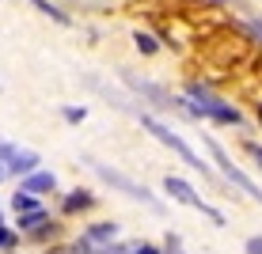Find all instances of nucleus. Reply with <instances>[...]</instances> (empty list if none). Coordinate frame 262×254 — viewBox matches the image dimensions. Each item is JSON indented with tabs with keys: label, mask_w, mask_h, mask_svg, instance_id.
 <instances>
[{
	"label": "nucleus",
	"mask_w": 262,
	"mask_h": 254,
	"mask_svg": "<svg viewBox=\"0 0 262 254\" xmlns=\"http://www.w3.org/2000/svg\"><path fill=\"white\" fill-rule=\"evenodd\" d=\"M183 99H186V118H194V122L243 125L239 106H232L228 99H221L209 84H202V80H186V84H183Z\"/></svg>",
	"instance_id": "obj_1"
},
{
	"label": "nucleus",
	"mask_w": 262,
	"mask_h": 254,
	"mask_svg": "<svg viewBox=\"0 0 262 254\" xmlns=\"http://www.w3.org/2000/svg\"><path fill=\"white\" fill-rule=\"evenodd\" d=\"M137 122H141L144 129H148L152 137L160 141V144H164V148H171V152H175V156L183 159L190 171H198V175H202L209 186H221V182H216V175H213V167H209V163H205L202 156H198L194 148H190V141H186L183 133H175L167 122H160V118H156V114H148V110H141V114H137Z\"/></svg>",
	"instance_id": "obj_2"
},
{
	"label": "nucleus",
	"mask_w": 262,
	"mask_h": 254,
	"mask_svg": "<svg viewBox=\"0 0 262 254\" xmlns=\"http://www.w3.org/2000/svg\"><path fill=\"white\" fill-rule=\"evenodd\" d=\"M84 163H88V167H92V171H95V175H99V178H103V182H106V186H111V190H118V194H125V197H133V201H141V205H148V209H152V213H164V201H160V197H156V194H152V190H148V186H144V182H133V178H129V175H122V171H118V167H106V163H103V159H92V156H84Z\"/></svg>",
	"instance_id": "obj_3"
},
{
	"label": "nucleus",
	"mask_w": 262,
	"mask_h": 254,
	"mask_svg": "<svg viewBox=\"0 0 262 254\" xmlns=\"http://www.w3.org/2000/svg\"><path fill=\"white\" fill-rule=\"evenodd\" d=\"M118 76H122V84L129 87L144 106H152V110H179V114H186V99L183 95H171L167 87L156 84V80H144V76H137V72H129V68H122Z\"/></svg>",
	"instance_id": "obj_4"
},
{
	"label": "nucleus",
	"mask_w": 262,
	"mask_h": 254,
	"mask_svg": "<svg viewBox=\"0 0 262 254\" xmlns=\"http://www.w3.org/2000/svg\"><path fill=\"white\" fill-rule=\"evenodd\" d=\"M202 144L209 148V156H213V163H216V171L224 175V182H228L232 190H239V194H247L255 205H262V186H258V182H251L247 171H239L236 163H232V156L224 152V144L216 141V137H209V133H202Z\"/></svg>",
	"instance_id": "obj_5"
},
{
	"label": "nucleus",
	"mask_w": 262,
	"mask_h": 254,
	"mask_svg": "<svg viewBox=\"0 0 262 254\" xmlns=\"http://www.w3.org/2000/svg\"><path fill=\"white\" fill-rule=\"evenodd\" d=\"M164 194L171 197V201H179V205H190V209H198L202 216H209V220L216 224V228H224V224H228V220H224V213H221V209H213L209 201H202V194H198V190H194L190 182H186V178H179V175H167V178H164Z\"/></svg>",
	"instance_id": "obj_6"
},
{
	"label": "nucleus",
	"mask_w": 262,
	"mask_h": 254,
	"mask_svg": "<svg viewBox=\"0 0 262 254\" xmlns=\"http://www.w3.org/2000/svg\"><path fill=\"white\" fill-rule=\"evenodd\" d=\"M84 84H88V87H92V91H99V95H103V99H106V103H111V106H114V110H125V114H141V110H137V106H133V103H129V99H125V95L118 91V87H111V84H106V80H103V76H84Z\"/></svg>",
	"instance_id": "obj_7"
},
{
	"label": "nucleus",
	"mask_w": 262,
	"mask_h": 254,
	"mask_svg": "<svg viewBox=\"0 0 262 254\" xmlns=\"http://www.w3.org/2000/svg\"><path fill=\"white\" fill-rule=\"evenodd\" d=\"M19 190L23 194H31V197H46V194H53V190H57V175H53V171H34V175H27V178H19Z\"/></svg>",
	"instance_id": "obj_8"
},
{
	"label": "nucleus",
	"mask_w": 262,
	"mask_h": 254,
	"mask_svg": "<svg viewBox=\"0 0 262 254\" xmlns=\"http://www.w3.org/2000/svg\"><path fill=\"white\" fill-rule=\"evenodd\" d=\"M4 171L12 178H27V175H34L38 171V152H31V148H15L12 152V159L4 163Z\"/></svg>",
	"instance_id": "obj_9"
},
{
	"label": "nucleus",
	"mask_w": 262,
	"mask_h": 254,
	"mask_svg": "<svg viewBox=\"0 0 262 254\" xmlns=\"http://www.w3.org/2000/svg\"><path fill=\"white\" fill-rule=\"evenodd\" d=\"M88 209H95V194L84 186L69 190L65 197H61V216H76V213H88Z\"/></svg>",
	"instance_id": "obj_10"
},
{
	"label": "nucleus",
	"mask_w": 262,
	"mask_h": 254,
	"mask_svg": "<svg viewBox=\"0 0 262 254\" xmlns=\"http://www.w3.org/2000/svg\"><path fill=\"white\" fill-rule=\"evenodd\" d=\"M80 235H84L92 247H111V243L118 239V224L114 220H95V224H88Z\"/></svg>",
	"instance_id": "obj_11"
},
{
	"label": "nucleus",
	"mask_w": 262,
	"mask_h": 254,
	"mask_svg": "<svg viewBox=\"0 0 262 254\" xmlns=\"http://www.w3.org/2000/svg\"><path fill=\"white\" fill-rule=\"evenodd\" d=\"M42 224H50L46 205H42V209H34V213H23L19 220H15V232H19V235H31V232H38Z\"/></svg>",
	"instance_id": "obj_12"
},
{
	"label": "nucleus",
	"mask_w": 262,
	"mask_h": 254,
	"mask_svg": "<svg viewBox=\"0 0 262 254\" xmlns=\"http://www.w3.org/2000/svg\"><path fill=\"white\" fill-rule=\"evenodd\" d=\"M31 4L38 8V12L46 15V19H53L57 27H72V23H76V19H72V15L65 12V8H61V4H53V0H31Z\"/></svg>",
	"instance_id": "obj_13"
},
{
	"label": "nucleus",
	"mask_w": 262,
	"mask_h": 254,
	"mask_svg": "<svg viewBox=\"0 0 262 254\" xmlns=\"http://www.w3.org/2000/svg\"><path fill=\"white\" fill-rule=\"evenodd\" d=\"M133 46H137V53H144V57H156L160 46H164V38L152 31H133Z\"/></svg>",
	"instance_id": "obj_14"
},
{
	"label": "nucleus",
	"mask_w": 262,
	"mask_h": 254,
	"mask_svg": "<svg viewBox=\"0 0 262 254\" xmlns=\"http://www.w3.org/2000/svg\"><path fill=\"white\" fill-rule=\"evenodd\" d=\"M12 209H15V213H34V209H42V201H38V197H31V194H23V190H15V194H12Z\"/></svg>",
	"instance_id": "obj_15"
},
{
	"label": "nucleus",
	"mask_w": 262,
	"mask_h": 254,
	"mask_svg": "<svg viewBox=\"0 0 262 254\" xmlns=\"http://www.w3.org/2000/svg\"><path fill=\"white\" fill-rule=\"evenodd\" d=\"M15 247H19V232L8 228V224H0V254H12Z\"/></svg>",
	"instance_id": "obj_16"
},
{
	"label": "nucleus",
	"mask_w": 262,
	"mask_h": 254,
	"mask_svg": "<svg viewBox=\"0 0 262 254\" xmlns=\"http://www.w3.org/2000/svg\"><path fill=\"white\" fill-rule=\"evenodd\" d=\"M61 118L69 125H80V122H88V106H61Z\"/></svg>",
	"instance_id": "obj_17"
},
{
	"label": "nucleus",
	"mask_w": 262,
	"mask_h": 254,
	"mask_svg": "<svg viewBox=\"0 0 262 254\" xmlns=\"http://www.w3.org/2000/svg\"><path fill=\"white\" fill-rule=\"evenodd\" d=\"M243 152L255 159V167H262V144L258 141H243Z\"/></svg>",
	"instance_id": "obj_18"
},
{
	"label": "nucleus",
	"mask_w": 262,
	"mask_h": 254,
	"mask_svg": "<svg viewBox=\"0 0 262 254\" xmlns=\"http://www.w3.org/2000/svg\"><path fill=\"white\" fill-rule=\"evenodd\" d=\"M15 148H19V144H12V141H4V137H0V167H4V163L12 159V152H15Z\"/></svg>",
	"instance_id": "obj_19"
},
{
	"label": "nucleus",
	"mask_w": 262,
	"mask_h": 254,
	"mask_svg": "<svg viewBox=\"0 0 262 254\" xmlns=\"http://www.w3.org/2000/svg\"><path fill=\"white\" fill-rule=\"evenodd\" d=\"M129 254H164V250L152 247V243H129Z\"/></svg>",
	"instance_id": "obj_20"
},
{
	"label": "nucleus",
	"mask_w": 262,
	"mask_h": 254,
	"mask_svg": "<svg viewBox=\"0 0 262 254\" xmlns=\"http://www.w3.org/2000/svg\"><path fill=\"white\" fill-rule=\"evenodd\" d=\"M243 254H262V235H251V239L243 243Z\"/></svg>",
	"instance_id": "obj_21"
},
{
	"label": "nucleus",
	"mask_w": 262,
	"mask_h": 254,
	"mask_svg": "<svg viewBox=\"0 0 262 254\" xmlns=\"http://www.w3.org/2000/svg\"><path fill=\"white\" fill-rule=\"evenodd\" d=\"M164 254H186L183 247H171V250H164Z\"/></svg>",
	"instance_id": "obj_22"
},
{
	"label": "nucleus",
	"mask_w": 262,
	"mask_h": 254,
	"mask_svg": "<svg viewBox=\"0 0 262 254\" xmlns=\"http://www.w3.org/2000/svg\"><path fill=\"white\" fill-rule=\"evenodd\" d=\"M255 114H258V125H262V103H258V110H255Z\"/></svg>",
	"instance_id": "obj_23"
},
{
	"label": "nucleus",
	"mask_w": 262,
	"mask_h": 254,
	"mask_svg": "<svg viewBox=\"0 0 262 254\" xmlns=\"http://www.w3.org/2000/svg\"><path fill=\"white\" fill-rule=\"evenodd\" d=\"M209 4H232V0H209Z\"/></svg>",
	"instance_id": "obj_24"
},
{
	"label": "nucleus",
	"mask_w": 262,
	"mask_h": 254,
	"mask_svg": "<svg viewBox=\"0 0 262 254\" xmlns=\"http://www.w3.org/2000/svg\"><path fill=\"white\" fill-rule=\"evenodd\" d=\"M4 178H8V171H4V167H0V182H4Z\"/></svg>",
	"instance_id": "obj_25"
},
{
	"label": "nucleus",
	"mask_w": 262,
	"mask_h": 254,
	"mask_svg": "<svg viewBox=\"0 0 262 254\" xmlns=\"http://www.w3.org/2000/svg\"><path fill=\"white\" fill-rule=\"evenodd\" d=\"M0 224H4V213H0Z\"/></svg>",
	"instance_id": "obj_26"
}]
</instances>
